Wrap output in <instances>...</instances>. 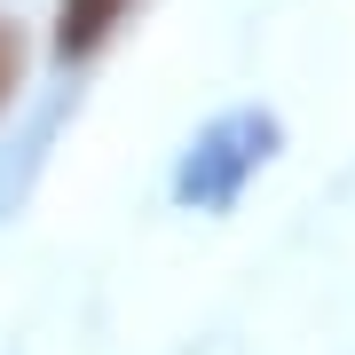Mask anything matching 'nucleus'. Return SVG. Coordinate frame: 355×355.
<instances>
[{"label": "nucleus", "mask_w": 355, "mask_h": 355, "mask_svg": "<svg viewBox=\"0 0 355 355\" xmlns=\"http://www.w3.org/2000/svg\"><path fill=\"white\" fill-rule=\"evenodd\" d=\"M135 16V0H55V64H95L119 40V24Z\"/></svg>", "instance_id": "f257e3e1"}, {"label": "nucleus", "mask_w": 355, "mask_h": 355, "mask_svg": "<svg viewBox=\"0 0 355 355\" xmlns=\"http://www.w3.org/2000/svg\"><path fill=\"white\" fill-rule=\"evenodd\" d=\"M24 71H32V40H24V24H8V16H0V111L16 103Z\"/></svg>", "instance_id": "f03ea898"}]
</instances>
